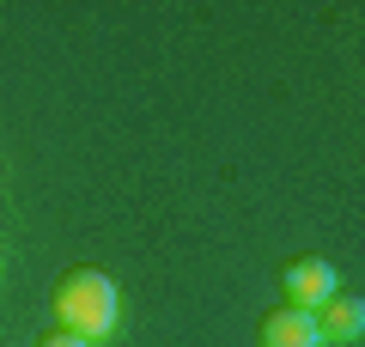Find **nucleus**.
I'll return each mask as SVG.
<instances>
[{"instance_id": "1", "label": "nucleus", "mask_w": 365, "mask_h": 347, "mask_svg": "<svg viewBox=\"0 0 365 347\" xmlns=\"http://www.w3.org/2000/svg\"><path fill=\"white\" fill-rule=\"evenodd\" d=\"M55 317H61V329H73L79 341L116 335V323H122V293H116V281H110L104 268H73V274H61V286H55Z\"/></svg>"}, {"instance_id": "2", "label": "nucleus", "mask_w": 365, "mask_h": 347, "mask_svg": "<svg viewBox=\"0 0 365 347\" xmlns=\"http://www.w3.org/2000/svg\"><path fill=\"white\" fill-rule=\"evenodd\" d=\"M280 286H287V305H292V311H323L329 298L341 293V274L329 268L323 256H299V262H287Z\"/></svg>"}, {"instance_id": "3", "label": "nucleus", "mask_w": 365, "mask_h": 347, "mask_svg": "<svg viewBox=\"0 0 365 347\" xmlns=\"http://www.w3.org/2000/svg\"><path fill=\"white\" fill-rule=\"evenodd\" d=\"M262 347H329V341H323V329H317V311L280 305L268 323H262Z\"/></svg>"}, {"instance_id": "4", "label": "nucleus", "mask_w": 365, "mask_h": 347, "mask_svg": "<svg viewBox=\"0 0 365 347\" xmlns=\"http://www.w3.org/2000/svg\"><path fill=\"white\" fill-rule=\"evenodd\" d=\"M317 329H323V341H359V335H365V305H359V293H335L323 311H317Z\"/></svg>"}, {"instance_id": "5", "label": "nucleus", "mask_w": 365, "mask_h": 347, "mask_svg": "<svg viewBox=\"0 0 365 347\" xmlns=\"http://www.w3.org/2000/svg\"><path fill=\"white\" fill-rule=\"evenodd\" d=\"M37 347H91V341H79V335L73 329H49V335H43V341Z\"/></svg>"}]
</instances>
